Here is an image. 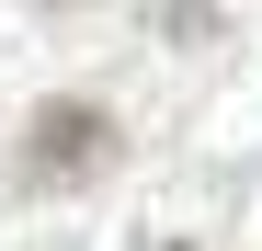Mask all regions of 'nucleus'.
<instances>
[{"mask_svg":"<svg viewBox=\"0 0 262 251\" xmlns=\"http://www.w3.org/2000/svg\"><path fill=\"white\" fill-rule=\"evenodd\" d=\"M103 160H114V114L103 103H46L34 137H23V183H92Z\"/></svg>","mask_w":262,"mask_h":251,"instance_id":"1","label":"nucleus"}]
</instances>
